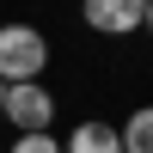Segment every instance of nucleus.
I'll list each match as a JSON object with an SVG mask.
<instances>
[{
	"label": "nucleus",
	"mask_w": 153,
	"mask_h": 153,
	"mask_svg": "<svg viewBox=\"0 0 153 153\" xmlns=\"http://www.w3.org/2000/svg\"><path fill=\"white\" fill-rule=\"evenodd\" d=\"M61 153H123V129L117 123H80Z\"/></svg>",
	"instance_id": "20e7f679"
},
{
	"label": "nucleus",
	"mask_w": 153,
	"mask_h": 153,
	"mask_svg": "<svg viewBox=\"0 0 153 153\" xmlns=\"http://www.w3.org/2000/svg\"><path fill=\"white\" fill-rule=\"evenodd\" d=\"M80 19L98 37H135L147 25V0H80Z\"/></svg>",
	"instance_id": "7ed1b4c3"
},
{
	"label": "nucleus",
	"mask_w": 153,
	"mask_h": 153,
	"mask_svg": "<svg viewBox=\"0 0 153 153\" xmlns=\"http://www.w3.org/2000/svg\"><path fill=\"white\" fill-rule=\"evenodd\" d=\"M147 37H153V0H147Z\"/></svg>",
	"instance_id": "0eeeda50"
},
{
	"label": "nucleus",
	"mask_w": 153,
	"mask_h": 153,
	"mask_svg": "<svg viewBox=\"0 0 153 153\" xmlns=\"http://www.w3.org/2000/svg\"><path fill=\"white\" fill-rule=\"evenodd\" d=\"M0 117H6L19 135H49V129H55V92L37 86V80H19V86H6Z\"/></svg>",
	"instance_id": "f03ea898"
},
{
	"label": "nucleus",
	"mask_w": 153,
	"mask_h": 153,
	"mask_svg": "<svg viewBox=\"0 0 153 153\" xmlns=\"http://www.w3.org/2000/svg\"><path fill=\"white\" fill-rule=\"evenodd\" d=\"M123 153H153V104L129 110V123H123Z\"/></svg>",
	"instance_id": "39448f33"
},
{
	"label": "nucleus",
	"mask_w": 153,
	"mask_h": 153,
	"mask_svg": "<svg viewBox=\"0 0 153 153\" xmlns=\"http://www.w3.org/2000/svg\"><path fill=\"white\" fill-rule=\"evenodd\" d=\"M49 68V37L37 31V25H0V80L19 86V80H43Z\"/></svg>",
	"instance_id": "f257e3e1"
},
{
	"label": "nucleus",
	"mask_w": 153,
	"mask_h": 153,
	"mask_svg": "<svg viewBox=\"0 0 153 153\" xmlns=\"http://www.w3.org/2000/svg\"><path fill=\"white\" fill-rule=\"evenodd\" d=\"M0 104H6V80H0Z\"/></svg>",
	"instance_id": "6e6552de"
},
{
	"label": "nucleus",
	"mask_w": 153,
	"mask_h": 153,
	"mask_svg": "<svg viewBox=\"0 0 153 153\" xmlns=\"http://www.w3.org/2000/svg\"><path fill=\"white\" fill-rule=\"evenodd\" d=\"M6 153H61V141H55V135H19Z\"/></svg>",
	"instance_id": "423d86ee"
}]
</instances>
